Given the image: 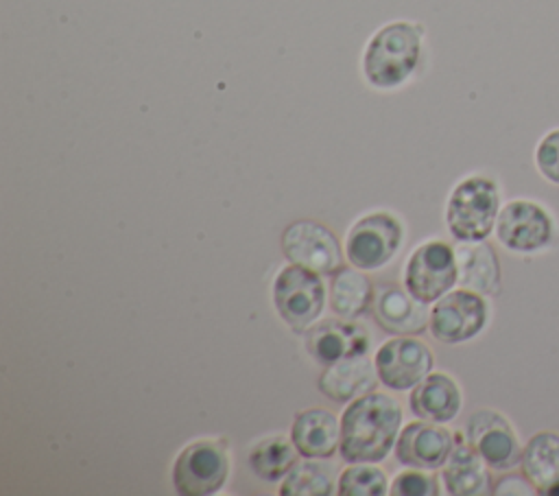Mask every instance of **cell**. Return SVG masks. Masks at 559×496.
Listing matches in <instances>:
<instances>
[{"mask_svg": "<svg viewBox=\"0 0 559 496\" xmlns=\"http://www.w3.org/2000/svg\"><path fill=\"white\" fill-rule=\"evenodd\" d=\"M402 409L395 398L369 391L352 400L341 415L338 452L345 463H378L397 441Z\"/></svg>", "mask_w": 559, "mask_h": 496, "instance_id": "obj_1", "label": "cell"}, {"mask_svg": "<svg viewBox=\"0 0 559 496\" xmlns=\"http://www.w3.org/2000/svg\"><path fill=\"white\" fill-rule=\"evenodd\" d=\"M421 52V28L408 22L382 26L369 42L362 70L373 87L391 90L402 85L417 68Z\"/></svg>", "mask_w": 559, "mask_h": 496, "instance_id": "obj_2", "label": "cell"}, {"mask_svg": "<svg viewBox=\"0 0 559 496\" xmlns=\"http://www.w3.org/2000/svg\"><path fill=\"white\" fill-rule=\"evenodd\" d=\"M500 192L489 177L472 175L459 181L445 203V223L459 243L485 240L496 229Z\"/></svg>", "mask_w": 559, "mask_h": 496, "instance_id": "obj_3", "label": "cell"}, {"mask_svg": "<svg viewBox=\"0 0 559 496\" xmlns=\"http://www.w3.org/2000/svg\"><path fill=\"white\" fill-rule=\"evenodd\" d=\"M273 304L277 315L295 330H308L325 304V286L319 273L299 264L280 269L273 280Z\"/></svg>", "mask_w": 559, "mask_h": 496, "instance_id": "obj_4", "label": "cell"}, {"mask_svg": "<svg viewBox=\"0 0 559 496\" xmlns=\"http://www.w3.org/2000/svg\"><path fill=\"white\" fill-rule=\"evenodd\" d=\"M229 476V454L223 441L197 439L173 463V485L181 496H212Z\"/></svg>", "mask_w": 559, "mask_h": 496, "instance_id": "obj_5", "label": "cell"}, {"mask_svg": "<svg viewBox=\"0 0 559 496\" xmlns=\"http://www.w3.org/2000/svg\"><path fill=\"white\" fill-rule=\"evenodd\" d=\"M404 227L391 212H371L360 216L345 236V258L360 271L384 267L400 249Z\"/></svg>", "mask_w": 559, "mask_h": 496, "instance_id": "obj_6", "label": "cell"}, {"mask_svg": "<svg viewBox=\"0 0 559 496\" xmlns=\"http://www.w3.org/2000/svg\"><path fill=\"white\" fill-rule=\"evenodd\" d=\"M459 284V267L454 249L443 240L419 245L404 267L406 291L424 304H432Z\"/></svg>", "mask_w": 559, "mask_h": 496, "instance_id": "obj_7", "label": "cell"}, {"mask_svg": "<svg viewBox=\"0 0 559 496\" xmlns=\"http://www.w3.org/2000/svg\"><path fill=\"white\" fill-rule=\"evenodd\" d=\"M280 247L290 264H299L319 275H334L343 269V251L338 238L319 221L301 219L284 227Z\"/></svg>", "mask_w": 559, "mask_h": 496, "instance_id": "obj_8", "label": "cell"}, {"mask_svg": "<svg viewBox=\"0 0 559 496\" xmlns=\"http://www.w3.org/2000/svg\"><path fill=\"white\" fill-rule=\"evenodd\" d=\"M489 321V306L485 297L469 288H452L430 308L428 330L448 345L465 343L483 332Z\"/></svg>", "mask_w": 559, "mask_h": 496, "instance_id": "obj_9", "label": "cell"}, {"mask_svg": "<svg viewBox=\"0 0 559 496\" xmlns=\"http://www.w3.org/2000/svg\"><path fill=\"white\" fill-rule=\"evenodd\" d=\"M496 236L509 251L535 253L552 243L555 223L539 203L528 199H513L498 212Z\"/></svg>", "mask_w": 559, "mask_h": 496, "instance_id": "obj_10", "label": "cell"}, {"mask_svg": "<svg viewBox=\"0 0 559 496\" xmlns=\"http://www.w3.org/2000/svg\"><path fill=\"white\" fill-rule=\"evenodd\" d=\"M465 439L496 472H509L520 465L522 446L513 426L498 411H474L465 422Z\"/></svg>", "mask_w": 559, "mask_h": 496, "instance_id": "obj_11", "label": "cell"}, {"mask_svg": "<svg viewBox=\"0 0 559 496\" xmlns=\"http://www.w3.org/2000/svg\"><path fill=\"white\" fill-rule=\"evenodd\" d=\"M373 365L384 387L406 391L432 371V352L415 336H395L378 347Z\"/></svg>", "mask_w": 559, "mask_h": 496, "instance_id": "obj_12", "label": "cell"}, {"mask_svg": "<svg viewBox=\"0 0 559 496\" xmlns=\"http://www.w3.org/2000/svg\"><path fill=\"white\" fill-rule=\"evenodd\" d=\"M454 444L456 439L452 437V430H448L443 424L419 420L402 428L393 450L395 459L404 468L432 472L448 461Z\"/></svg>", "mask_w": 559, "mask_h": 496, "instance_id": "obj_13", "label": "cell"}, {"mask_svg": "<svg viewBox=\"0 0 559 496\" xmlns=\"http://www.w3.org/2000/svg\"><path fill=\"white\" fill-rule=\"evenodd\" d=\"M371 312L378 326L395 336H413L421 334L428 328L430 312L424 302L413 297L406 286H397L391 282L378 284L373 291Z\"/></svg>", "mask_w": 559, "mask_h": 496, "instance_id": "obj_14", "label": "cell"}, {"mask_svg": "<svg viewBox=\"0 0 559 496\" xmlns=\"http://www.w3.org/2000/svg\"><path fill=\"white\" fill-rule=\"evenodd\" d=\"M306 350L317 363L332 365L341 358L367 354L369 334L352 319H323L306 332Z\"/></svg>", "mask_w": 559, "mask_h": 496, "instance_id": "obj_15", "label": "cell"}, {"mask_svg": "<svg viewBox=\"0 0 559 496\" xmlns=\"http://www.w3.org/2000/svg\"><path fill=\"white\" fill-rule=\"evenodd\" d=\"M376 382H378L376 365L367 358V354H362V356H349L332 365H325V369L317 380V387L328 400L352 402L358 395L373 391Z\"/></svg>", "mask_w": 559, "mask_h": 496, "instance_id": "obj_16", "label": "cell"}, {"mask_svg": "<svg viewBox=\"0 0 559 496\" xmlns=\"http://www.w3.org/2000/svg\"><path fill=\"white\" fill-rule=\"evenodd\" d=\"M290 439L304 459H330L338 450L341 420L325 409H306L295 415Z\"/></svg>", "mask_w": 559, "mask_h": 496, "instance_id": "obj_17", "label": "cell"}, {"mask_svg": "<svg viewBox=\"0 0 559 496\" xmlns=\"http://www.w3.org/2000/svg\"><path fill=\"white\" fill-rule=\"evenodd\" d=\"M408 402L411 411L419 420L445 424L459 415L463 395L452 376L443 371H430L419 385L413 387Z\"/></svg>", "mask_w": 559, "mask_h": 496, "instance_id": "obj_18", "label": "cell"}, {"mask_svg": "<svg viewBox=\"0 0 559 496\" xmlns=\"http://www.w3.org/2000/svg\"><path fill=\"white\" fill-rule=\"evenodd\" d=\"M520 470L537 494L559 496V433H535L522 448Z\"/></svg>", "mask_w": 559, "mask_h": 496, "instance_id": "obj_19", "label": "cell"}, {"mask_svg": "<svg viewBox=\"0 0 559 496\" xmlns=\"http://www.w3.org/2000/svg\"><path fill=\"white\" fill-rule=\"evenodd\" d=\"M441 481L452 496H480L493 492L489 465L461 439L454 444L448 461L441 465Z\"/></svg>", "mask_w": 559, "mask_h": 496, "instance_id": "obj_20", "label": "cell"}, {"mask_svg": "<svg viewBox=\"0 0 559 496\" xmlns=\"http://www.w3.org/2000/svg\"><path fill=\"white\" fill-rule=\"evenodd\" d=\"M454 253L461 288H469L480 295L500 293V262L489 243H461L454 247Z\"/></svg>", "mask_w": 559, "mask_h": 496, "instance_id": "obj_21", "label": "cell"}, {"mask_svg": "<svg viewBox=\"0 0 559 496\" xmlns=\"http://www.w3.org/2000/svg\"><path fill=\"white\" fill-rule=\"evenodd\" d=\"M376 286L360 269L343 267L332 275L330 308L341 319H358L373 304Z\"/></svg>", "mask_w": 559, "mask_h": 496, "instance_id": "obj_22", "label": "cell"}, {"mask_svg": "<svg viewBox=\"0 0 559 496\" xmlns=\"http://www.w3.org/2000/svg\"><path fill=\"white\" fill-rule=\"evenodd\" d=\"M297 448L293 439L284 435H273L258 441L249 452V468L262 481L277 483L282 481L293 465L297 463Z\"/></svg>", "mask_w": 559, "mask_h": 496, "instance_id": "obj_23", "label": "cell"}, {"mask_svg": "<svg viewBox=\"0 0 559 496\" xmlns=\"http://www.w3.org/2000/svg\"><path fill=\"white\" fill-rule=\"evenodd\" d=\"M334 476L328 465L317 463V459L297 461L293 470L282 479L280 494L282 496H330L334 494Z\"/></svg>", "mask_w": 559, "mask_h": 496, "instance_id": "obj_24", "label": "cell"}, {"mask_svg": "<svg viewBox=\"0 0 559 496\" xmlns=\"http://www.w3.org/2000/svg\"><path fill=\"white\" fill-rule=\"evenodd\" d=\"M338 496H384L389 494L386 474L371 463H352L345 468L336 483Z\"/></svg>", "mask_w": 559, "mask_h": 496, "instance_id": "obj_25", "label": "cell"}, {"mask_svg": "<svg viewBox=\"0 0 559 496\" xmlns=\"http://www.w3.org/2000/svg\"><path fill=\"white\" fill-rule=\"evenodd\" d=\"M389 494L393 496H437L439 494V483L437 479L430 474V470H404L400 472L391 487Z\"/></svg>", "mask_w": 559, "mask_h": 496, "instance_id": "obj_26", "label": "cell"}, {"mask_svg": "<svg viewBox=\"0 0 559 496\" xmlns=\"http://www.w3.org/2000/svg\"><path fill=\"white\" fill-rule=\"evenodd\" d=\"M535 166L539 175L559 186V129L548 131L535 146Z\"/></svg>", "mask_w": 559, "mask_h": 496, "instance_id": "obj_27", "label": "cell"}, {"mask_svg": "<svg viewBox=\"0 0 559 496\" xmlns=\"http://www.w3.org/2000/svg\"><path fill=\"white\" fill-rule=\"evenodd\" d=\"M493 494H537L535 487L528 483V479L522 476H502L498 483H493Z\"/></svg>", "mask_w": 559, "mask_h": 496, "instance_id": "obj_28", "label": "cell"}]
</instances>
